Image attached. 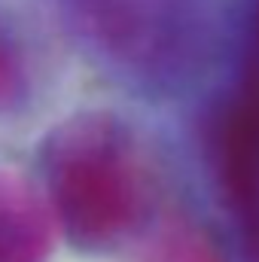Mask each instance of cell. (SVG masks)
<instances>
[{"instance_id": "obj_1", "label": "cell", "mask_w": 259, "mask_h": 262, "mask_svg": "<svg viewBox=\"0 0 259 262\" xmlns=\"http://www.w3.org/2000/svg\"><path fill=\"white\" fill-rule=\"evenodd\" d=\"M52 207L79 250H110L143 223L149 180L131 137L110 116H79L43 149Z\"/></svg>"}, {"instance_id": "obj_2", "label": "cell", "mask_w": 259, "mask_h": 262, "mask_svg": "<svg viewBox=\"0 0 259 262\" xmlns=\"http://www.w3.org/2000/svg\"><path fill=\"white\" fill-rule=\"evenodd\" d=\"M64 9L95 52L128 67L165 61L186 21V0H64Z\"/></svg>"}, {"instance_id": "obj_3", "label": "cell", "mask_w": 259, "mask_h": 262, "mask_svg": "<svg viewBox=\"0 0 259 262\" xmlns=\"http://www.w3.org/2000/svg\"><path fill=\"white\" fill-rule=\"evenodd\" d=\"M49 220L34 186L0 168V262H46Z\"/></svg>"}, {"instance_id": "obj_4", "label": "cell", "mask_w": 259, "mask_h": 262, "mask_svg": "<svg viewBox=\"0 0 259 262\" xmlns=\"http://www.w3.org/2000/svg\"><path fill=\"white\" fill-rule=\"evenodd\" d=\"M149 262H223L217 247L189 223L168 226L149 250Z\"/></svg>"}, {"instance_id": "obj_5", "label": "cell", "mask_w": 259, "mask_h": 262, "mask_svg": "<svg viewBox=\"0 0 259 262\" xmlns=\"http://www.w3.org/2000/svg\"><path fill=\"white\" fill-rule=\"evenodd\" d=\"M18 64H15V58H12V52L0 43V110L18 95Z\"/></svg>"}, {"instance_id": "obj_6", "label": "cell", "mask_w": 259, "mask_h": 262, "mask_svg": "<svg viewBox=\"0 0 259 262\" xmlns=\"http://www.w3.org/2000/svg\"><path fill=\"white\" fill-rule=\"evenodd\" d=\"M244 89H250V92L259 95V49H256V61L250 67V76H247V85H244Z\"/></svg>"}]
</instances>
